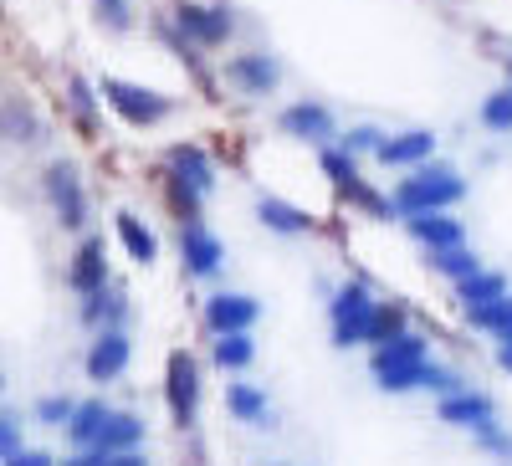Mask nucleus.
Segmentation results:
<instances>
[{"label":"nucleus","mask_w":512,"mask_h":466,"mask_svg":"<svg viewBox=\"0 0 512 466\" xmlns=\"http://www.w3.org/2000/svg\"><path fill=\"white\" fill-rule=\"evenodd\" d=\"M384 190H390L395 221H405V216H431V210H461L466 195H472V180L461 175V164L436 154V159L405 169V175H395Z\"/></svg>","instance_id":"obj_1"},{"label":"nucleus","mask_w":512,"mask_h":466,"mask_svg":"<svg viewBox=\"0 0 512 466\" xmlns=\"http://www.w3.org/2000/svg\"><path fill=\"white\" fill-rule=\"evenodd\" d=\"M98 93H103V108L134 134H154L164 123H175L185 113V98L180 93H164V88H149V82H134V77H118V72H103L98 77Z\"/></svg>","instance_id":"obj_2"},{"label":"nucleus","mask_w":512,"mask_h":466,"mask_svg":"<svg viewBox=\"0 0 512 466\" xmlns=\"http://www.w3.org/2000/svg\"><path fill=\"white\" fill-rule=\"evenodd\" d=\"M313 164H318V180L333 190L338 205H349L354 216H364V221H395L390 190L364 175V159H354V154H344L338 144H328V149L313 154Z\"/></svg>","instance_id":"obj_3"},{"label":"nucleus","mask_w":512,"mask_h":466,"mask_svg":"<svg viewBox=\"0 0 512 466\" xmlns=\"http://www.w3.org/2000/svg\"><path fill=\"white\" fill-rule=\"evenodd\" d=\"M216 77H221V88L236 93L241 103H267L282 93V82H287V62L272 52V47H236L216 57Z\"/></svg>","instance_id":"obj_4"},{"label":"nucleus","mask_w":512,"mask_h":466,"mask_svg":"<svg viewBox=\"0 0 512 466\" xmlns=\"http://www.w3.org/2000/svg\"><path fill=\"white\" fill-rule=\"evenodd\" d=\"M323 313H328V344L338 354H349V349H369V313L379 303V292L369 277H344V282H333L323 292Z\"/></svg>","instance_id":"obj_5"},{"label":"nucleus","mask_w":512,"mask_h":466,"mask_svg":"<svg viewBox=\"0 0 512 466\" xmlns=\"http://www.w3.org/2000/svg\"><path fill=\"white\" fill-rule=\"evenodd\" d=\"M169 21H175V31L185 41H195L200 52H231L241 41V16L231 0H169Z\"/></svg>","instance_id":"obj_6"},{"label":"nucleus","mask_w":512,"mask_h":466,"mask_svg":"<svg viewBox=\"0 0 512 466\" xmlns=\"http://www.w3.org/2000/svg\"><path fill=\"white\" fill-rule=\"evenodd\" d=\"M41 200H47V210H52V221L62 226V231H72V236H82V231H93V195H88V180H82V169H77V159H47L41 164Z\"/></svg>","instance_id":"obj_7"},{"label":"nucleus","mask_w":512,"mask_h":466,"mask_svg":"<svg viewBox=\"0 0 512 466\" xmlns=\"http://www.w3.org/2000/svg\"><path fill=\"white\" fill-rule=\"evenodd\" d=\"M272 129H277V139H287L292 149L318 154V149L338 144V129H344V118H338L333 103L303 93V98H287V103L272 113Z\"/></svg>","instance_id":"obj_8"},{"label":"nucleus","mask_w":512,"mask_h":466,"mask_svg":"<svg viewBox=\"0 0 512 466\" xmlns=\"http://www.w3.org/2000/svg\"><path fill=\"white\" fill-rule=\"evenodd\" d=\"M205 405V364L190 349H169L164 359V410H169V426L175 431H195Z\"/></svg>","instance_id":"obj_9"},{"label":"nucleus","mask_w":512,"mask_h":466,"mask_svg":"<svg viewBox=\"0 0 512 466\" xmlns=\"http://www.w3.org/2000/svg\"><path fill=\"white\" fill-rule=\"evenodd\" d=\"M175 251H180V272L190 282H221L231 267V246L210 221H185L175 226Z\"/></svg>","instance_id":"obj_10"},{"label":"nucleus","mask_w":512,"mask_h":466,"mask_svg":"<svg viewBox=\"0 0 512 466\" xmlns=\"http://www.w3.org/2000/svg\"><path fill=\"white\" fill-rule=\"evenodd\" d=\"M262 313H267V303L256 292H241V287H210L200 303V323L210 338L216 333H256Z\"/></svg>","instance_id":"obj_11"},{"label":"nucleus","mask_w":512,"mask_h":466,"mask_svg":"<svg viewBox=\"0 0 512 466\" xmlns=\"http://www.w3.org/2000/svg\"><path fill=\"white\" fill-rule=\"evenodd\" d=\"M159 175L185 180V185L200 190V195H216V190H221V164H216V154H210L200 139H175V144H164Z\"/></svg>","instance_id":"obj_12"},{"label":"nucleus","mask_w":512,"mask_h":466,"mask_svg":"<svg viewBox=\"0 0 512 466\" xmlns=\"http://www.w3.org/2000/svg\"><path fill=\"white\" fill-rule=\"evenodd\" d=\"M0 144L6 149H47L52 144V118L36 108V98L0 93Z\"/></svg>","instance_id":"obj_13"},{"label":"nucleus","mask_w":512,"mask_h":466,"mask_svg":"<svg viewBox=\"0 0 512 466\" xmlns=\"http://www.w3.org/2000/svg\"><path fill=\"white\" fill-rule=\"evenodd\" d=\"M436 154H441V134L425 129V123H410V129H390V134H384V144L374 149L369 164H379L384 175H405V169L436 159Z\"/></svg>","instance_id":"obj_14"},{"label":"nucleus","mask_w":512,"mask_h":466,"mask_svg":"<svg viewBox=\"0 0 512 466\" xmlns=\"http://www.w3.org/2000/svg\"><path fill=\"white\" fill-rule=\"evenodd\" d=\"M251 216H256V226H262L267 236H282V241H303V236H318V216L308 205H297V200H287V195H277V190H262L251 200Z\"/></svg>","instance_id":"obj_15"},{"label":"nucleus","mask_w":512,"mask_h":466,"mask_svg":"<svg viewBox=\"0 0 512 466\" xmlns=\"http://www.w3.org/2000/svg\"><path fill=\"white\" fill-rule=\"evenodd\" d=\"M103 282H113L108 241H103V231H82L72 257H67V287H72V298H88V292H98Z\"/></svg>","instance_id":"obj_16"},{"label":"nucleus","mask_w":512,"mask_h":466,"mask_svg":"<svg viewBox=\"0 0 512 466\" xmlns=\"http://www.w3.org/2000/svg\"><path fill=\"white\" fill-rule=\"evenodd\" d=\"M128 364H134V338H128V328H98L88 354H82V374L93 385H113V379L128 374Z\"/></svg>","instance_id":"obj_17"},{"label":"nucleus","mask_w":512,"mask_h":466,"mask_svg":"<svg viewBox=\"0 0 512 466\" xmlns=\"http://www.w3.org/2000/svg\"><path fill=\"white\" fill-rule=\"evenodd\" d=\"M436 420H441V426H451V431L477 436L482 426H492V420H497V400L487 390H477V385H461V390H451V395L436 400Z\"/></svg>","instance_id":"obj_18"},{"label":"nucleus","mask_w":512,"mask_h":466,"mask_svg":"<svg viewBox=\"0 0 512 466\" xmlns=\"http://www.w3.org/2000/svg\"><path fill=\"white\" fill-rule=\"evenodd\" d=\"M226 415L246 431H277V410H272V395L267 385H251L246 374H231L226 385Z\"/></svg>","instance_id":"obj_19"},{"label":"nucleus","mask_w":512,"mask_h":466,"mask_svg":"<svg viewBox=\"0 0 512 466\" xmlns=\"http://www.w3.org/2000/svg\"><path fill=\"white\" fill-rule=\"evenodd\" d=\"M400 231L410 236V246L420 251H441V246H461V241H472V231H466L461 221V210H431V216H405Z\"/></svg>","instance_id":"obj_20"},{"label":"nucleus","mask_w":512,"mask_h":466,"mask_svg":"<svg viewBox=\"0 0 512 466\" xmlns=\"http://www.w3.org/2000/svg\"><path fill=\"white\" fill-rule=\"evenodd\" d=\"M128 318H134V298H128L123 282H103L98 292H88V298H77V323L98 333V328H128Z\"/></svg>","instance_id":"obj_21"},{"label":"nucleus","mask_w":512,"mask_h":466,"mask_svg":"<svg viewBox=\"0 0 512 466\" xmlns=\"http://www.w3.org/2000/svg\"><path fill=\"white\" fill-rule=\"evenodd\" d=\"M113 236H118V246H123V257L134 262V267H159V231H154V221H144L139 210H113Z\"/></svg>","instance_id":"obj_22"},{"label":"nucleus","mask_w":512,"mask_h":466,"mask_svg":"<svg viewBox=\"0 0 512 466\" xmlns=\"http://www.w3.org/2000/svg\"><path fill=\"white\" fill-rule=\"evenodd\" d=\"M62 113L77 123L82 134H93V129H98V118H103L98 77H88V72H67V77H62Z\"/></svg>","instance_id":"obj_23"},{"label":"nucleus","mask_w":512,"mask_h":466,"mask_svg":"<svg viewBox=\"0 0 512 466\" xmlns=\"http://www.w3.org/2000/svg\"><path fill=\"white\" fill-rule=\"evenodd\" d=\"M502 292H512V277H507L502 267H482V272H472V277L451 282V303H456L461 313H477V308L497 303Z\"/></svg>","instance_id":"obj_24"},{"label":"nucleus","mask_w":512,"mask_h":466,"mask_svg":"<svg viewBox=\"0 0 512 466\" xmlns=\"http://www.w3.org/2000/svg\"><path fill=\"white\" fill-rule=\"evenodd\" d=\"M256 359H262L256 333H216V338H210V364H216L226 379H231V374H251Z\"/></svg>","instance_id":"obj_25"},{"label":"nucleus","mask_w":512,"mask_h":466,"mask_svg":"<svg viewBox=\"0 0 512 466\" xmlns=\"http://www.w3.org/2000/svg\"><path fill=\"white\" fill-rule=\"evenodd\" d=\"M487 262H482V251L472 246V241H461V246H441V251H425V272L431 277H441L446 287L451 282H461V277H472V272H482Z\"/></svg>","instance_id":"obj_26"},{"label":"nucleus","mask_w":512,"mask_h":466,"mask_svg":"<svg viewBox=\"0 0 512 466\" xmlns=\"http://www.w3.org/2000/svg\"><path fill=\"white\" fill-rule=\"evenodd\" d=\"M420 359H431V338H425L420 328H405V333L390 338V344H374L369 349V374L374 369H390V364H420Z\"/></svg>","instance_id":"obj_27"},{"label":"nucleus","mask_w":512,"mask_h":466,"mask_svg":"<svg viewBox=\"0 0 512 466\" xmlns=\"http://www.w3.org/2000/svg\"><path fill=\"white\" fill-rule=\"evenodd\" d=\"M144 441H149L144 415H134V410H113V415H108V426H103V436H98V451H108V456H118V451H144Z\"/></svg>","instance_id":"obj_28"},{"label":"nucleus","mask_w":512,"mask_h":466,"mask_svg":"<svg viewBox=\"0 0 512 466\" xmlns=\"http://www.w3.org/2000/svg\"><path fill=\"white\" fill-rule=\"evenodd\" d=\"M108 415H113V405L103 400V395H93V400H77V410H72V420H67V441L82 451V446H98V436H103V426H108Z\"/></svg>","instance_id":"obj_29"},{"label":"nucleus","mask_w":512,"mask_h":466,"mask_svg":"<svg viewBox=\"0 0 512 466\" xmlns=\"http://www.w3.org/2000/svg\"><path fill=\"white\" fill-rule=\"evenodd\" d=\"M88 16L103 36H134L139 31V0H88Z\"/></svg>","instance_id":"obj_30"},{"label":"nucleus","mask_w":512,"mask_h":466,"mask_svg":"<svg viewBox=\"0 0 512 466\" xmlns=\"http://www.w3.org/2000/svg\"><path fill=\"white\" fill-rule=\"evenodd\" d=\"M477 123H482V134H492V139H512V88L507 82H497L492 93H482Z\"/></svg>","instance_id":"obj_31"},{"label":"nucleus","mask_w":512,"mask_h":466,"mask_svg":"<svg viewBox=\"0 0 512 466\" xmlns=\"http://www.w3.org/2000/svg\"><path fill=\"white\" fill-rule=\"evenodd\" d=\"M384 134H390V129H384L379 118H354V123H344V129H338V149L369 164V159H374V149L384 144Z\"/></svg>","instance_id":"obj_32"},{"label":"nucleus","mask_w":512,"mask_h":466,"mask_svg":"<svg viewBox=\"0 0 512 466\" xmlns=\"http://www.w3.org/2000/svg\"><path fill=\"white\" fill-rule=\"evenodd\" d=\"M405 328H415V323H410V308H405L400 298H379L374 313H369V349H374V344H390V338L405 333Z\"/></svg>","instance_id":"obj_33"},{"label":"nucleus","mask_w":512,"mask_h":466,"mask_svg":"<svg viewBox=\"0 0 512 466\" xmlns=\"http://www.w3.org/2000/svg\"><path fill=\"white\" fill-rule=\"evenodd\" d=\"M431 359H436V354H431ZM431 359L374 369V390H379V395H420V379H425V364H431Z\"/></svg>","instance_id":"obj_34"},{"label":"nucleus","mask_w":512,"mask_h":466,"mask_svg":"<svg viewBox=\"0 0 512 466\" xmlns=\"http://www.w3.org/2000/svg\"><path fill=\"white\" fill-rule=\"evenodd\" d=\"M461 318H466V328L482 333V338H502V333H512V292H502L497 303H487V308H477V313H461Z\"/></svg>","instance_id":"obj_35"},{"label":"nucleus","mask_w":512,"mask_h":466,"mask_svg":"<svg viewBox=\"0 0 512 466\" xmlns=\"http://www.w3.org/2000/svg\"><path fill=\"white\" fill-rule=\"evenodd\" d=\"M461 385H472V379H466L461 369H451V364H441V359H431L425 364V379H420V395H451V390H461Z\"/></svg>","instance_id":"obj_36"},{"label":"nucleus","mask_w":512,"mask_h":466,"mask_svg":"<svg viewBox=\"0 0 512 466\" xmlns=\"http://www.w3.org/2000/svg\"><path fill=\"white\" fill-rule=\"evenodd\" d=\"M77 400L72 395H41L36 400V426H52V431H67V420H72Z\"/></svg>","instance_id":"obj_37"},{"label":"nucleus","mask_w":512,"mask_h":466,"mask_svg":"<svg viewBox=\"0 0 512 466\" xmlns=\"http://www.w3.org/2000/svg\"><path fill=\"white\" fill-rule=\"evenodd\" d=\"M472 441H477V451H487V456H497L502 466H512V431L502 426V420H492V426H482V431H477Z\"/></svg>","instance_id":"obj_38"},{"label":"nucleus","mask_w":512,"mask_h":466,"mask_svg":"<svg viewBox=\"0 0 512 466\" xmlns=\"http://www.w3.org/2000/svg\"><path fill=\"white\" fill-rule=\"evenodd\" d=\"M16 451H21V426H16L11 415H0V461L16 456Z\"/></svg>","instance_id":"obj_39"},{"label":"nucleus","mask_w":512,"mask_h":466,"mask_svg":"<svg viewBox=\"0 0 512 466\" xmlns=\"http://www.w3.org/2000/svg\"><path fill=\"white\" fill-rule=\"evenodd\" d=\"M0 466H57V456H52V451H31V446H21L16 456H6Z\"/></svg>","instance_id":"obj_40"},{"label":"nucleus","mask_w":512,"mask_h":466,"mask_svg":"<svg viewBox=\"0 0 512 466\" xmlns=\"http://www.w3.org/2000/svg\"><path fill=\"white\" fill-rule=\"evenodd\" d=\"M492 364L512 379V333H502V338H492Z\"/></svg>","instance_id":"obj_41"},{"label":"nucleus","mask_w":512,"mask_h":466,"mask_svg":"<svg viewBox=\"0 0 512 466\" xmlns=\"http://www.w3.org/2000/svg\"><path fill=\"white\" fill-rule=\"evenodd\" d=\"M103 461H108V451H98V446H82V451L72 446V456L62 466H103Z\"/></svg>","instance_id":"obj_42"},{"label":"nucleus","mask_w":512,"mask_h":466,"mask_svg":"<svg viewBox=\"0 0 512 466\" xmlns=\"http://www.w3.org/2000/svg\"><path fill=\"white\" fill-rule=\"evenodd\" d=\"M103 466H149V456H144V451H118V456H108Z\"/></svg>","instance_id":"obj_43"},{"label":"nucleus","mask_w":512,"mask_h":466,"mask_svg":"<svg viewBox=\"0 0 512 466\" xmlns=\"http://www.w3.org/2000/svg\"><path fill=\"white\" fill-rule=\"evenodd\" d=\"M502 82H507V88H512V52L502 57Z\"/></svg>","instance_id":"obj_44"},{"label":"nucleus","mask_w":512,"mask_h":466,"mask_svg":"<svg viewBox=\"0 0 512 466\" xmlns=\"http://www.w3.org/2000/svg\"><path fill=\"white\" fill-rule=\"evenodd\" d=\"M0 390H6V374H0Z\"/></svg>","instance_id":"obj_45"},{"label":"nucleus","mask_w":512,"mask_h":466,"mask_svg":"<svg viewBox=\"0 0 512 466\" xmlns=\"http://www.w3.org/2000/svg\"><path fill=\"white\" fill-rule=\"evenodd\" d=\"M272 466H287V461H272Z\"/></svg>","instance_id":"obj_46"},{"label":"nucleus","mask_w":512,"mask_h":466,"mask_svg":"<svg viewBox=\"0 0 512 466\" xmlns=\"http://www.w3.org/2000/svg\"><path fill=\"white\" fill-rule=\"evenodd\" d=\"M507 144H512V139H507Z\"/></svg>","instance_id":"obj_47"}]
</instances>
